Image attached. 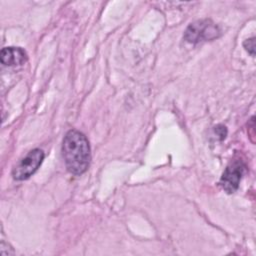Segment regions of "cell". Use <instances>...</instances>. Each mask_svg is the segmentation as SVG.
Instances as JSON below:
<instances>
[{
	"label": "cell",
	"instance_id": "3957f363",
	"mask_svg": "<svg viewBox=\"0 0 256 256\" xmlns=\"http://www.w3.org/2000/svg\"><path fill=\"white\" fill-rule=\"evenodd\" d=\"M44 152L35 148L30 150L12 169V176L15 180L22 181L30 178L41 166L44 160Z\"/></svg>",
	"mask_w": 256,
	"mask_h": 256
},
{
	"label": "cell",
	"instance_id": "52a82bcc",
	"mask_svg": "<svg viewBox=\"0 0 256 256\" xmlns=\"http://www.w3.org/2000/svg\"><path fill=\"white\" fill-rule=\"evenodd\" d=\"M215 132L216 134L220 137V139H224L226 137V134H227V130H226V127L225 126H222V125H218L217 127H215Z\"/></svg>",
	"mask_w": 256,
	"mask_h": 256
},
{
	"label": "cell",
	"instance_id": "7a4b0ae2",
	"mask_svg": "<svg viewBox=\"0 0 256 256\" xmlns=\"http://www.w3.org/2000/svg\"><path fill=\"white\" fill-rule=\"evenodd\" d=\"M220 35L221 29L216 23L211 19H200L188 25L184 31L183 38L188 43L197 44L216 39Z\"/></svg>",
	"mask_w": 256,
	"mask_h": 256
},
{
	"label": "cell",
	"instance_id": "5b68a950",
	"mask_svg": "<svg viewBox=\"0 0 256 256\" xmlns=\"http://www.w3.org/2000/svg\"><path fill=\"white\" fill-rule=\"evenodd\" d=\"M1 63L5 66H18L27 61V53L21 47H4L0 53Z\"/></svg>",
	"mask_w": 256,
	"mask_h": 256
},
{
	"label": "cell",
	"instance_id": "6da1fadb",
	"mask_svg": "<svg viewBox=\"0 0 256 256\" xmlns=\"http://www.w3.org/2000/svg\"><path fill=\"white\" fill-rule=\"evenodd\" d=\"M62 156L67 170L74 175H81L88 169L91 161L89 141L78 130H69L62 142Z\"/></svg>",
	"mask_w": 256,
	"mask_h": 256
},
{
	"label": "cell",
	"instance_id": "8992f818",
	"mask_svg": "<svg viewBox=\"0 0 256 256\" xmlns=\"http://www.w3.org/2000/svg\"><path fill=\"white\" fill-rule=\"evenodd\" d=\"M243 46H244L245 50L248 51V53H249L251 56H253V57L255 56V37L246 39V40L243 42Z\"/></svg>",
	"mask_w": 256,
	"mask_h": 256
},
{
	"label": "cell",
	"instance_id": "277c9868",
	"mask_svg": "<svg viewBox=\"0 0 256 256\" xmlns=\"http://www.w3.org/2000/svg\"><path fill=\"white\" fill-rule=\"evenodd\" d=\"M245 171L246 165L242 160L236 159L231 161L220 178V185L223 190L229 194L234 193L238 189Z\"/></svg>",
	"mask_w": 256,
	"mask_h": 256
}]
</instances>
